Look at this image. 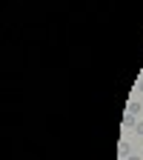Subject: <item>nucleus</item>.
<instances>
[{
  "mask_svg": "<svg viewBox=\"0 0 143 160\" xmlns=\"http://www.w3.org/2000/svg\"><path fill=\"white\" fill-rule=\"evenodd\" d=\"M117 152H120V157H132V143H129V140H120Z\"/></svg>",
  "mask_w": 143,
  "mask_h": 160,
  "instance_id": "1",
  "label": "nucleus"
},
{
  "mask_svg": "<svg viewBox=\"0 0 143 160\" xmlns=\"http://www.w3.org/2000/svg\"><path fill=\"white\" fill-rule=\"evenodd\" d=\"M126 114H140V103H137V100H129V103H126Z\"/></svg>",
  "mask_w": 143,
  "mask_h": 160,
  "instance_id": "2",
  "label": "nucleus"
},
{
  "mask_svg": "<svg viewBox=\"0 0 143 160\" xmlns=\"http://www.w3.org/2000/svg\"><path fill=\"white\" fill-rule=\"evenodd\" d=\"M123 126H126V129H135V126H137V117H135V114H123Z\"/></svg>",
  "mask_w": 143,
  "mask_h": 160,
  "instance_id": "3",
  "label": "nucleus"
},
{
  "mask_svg": "<svg viewBox=\"0 0 143 160\" xmlns=\"http://www.w3.org/2000/svg\"><path fill=\"white\" fill-rule=\"evenodd\" d=\"M135 132H137V134L143 137V120H137V126H135Z\"/></svg>",
  "mask_w": 143,
  "mask_h": 160,
  "instance_id": "4",
  "label": "nucleus"
},
{
  "mask_svg": "<svg viewBox=\"0 0 143 160\" xmlns=\"http://www.w3.org/2000/svg\"><path fill=\"white\" fill-rule=\"evenodd\" d=\"M137 89H140V92H143V80H137Z\"/></svg>",
  "mask_w": 143,
  "mask_h": 160,
  "instance_id": "5",
  "label": "nucleus"
},
{
  "mask_svg": "<svg viewBox=\"0 0 143 160\" xmlns=\"http://www.w3.org/2000/svg\"><path fill=\"white\" fill-rule=\"evenodd\" d=\"M126 160H140V157H135V154H132V157H126Z\"/></svg>",
  "mask_w": 143,
  "mask_h": 160,
  "instance_id": "6",
  "label": "nucleus"
}]
</instances>
